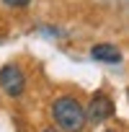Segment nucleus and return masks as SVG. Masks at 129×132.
I'll return each instance as SVG.
<instances>
[{"mask_svg": "<svg viewBox=\"0 0 129 132\" xmlns=\"http://www.w3.org/2000/svg\"><path fill=\"white\" fill-rule=\"evenodd\" d=\"M52 119L62 132H83L85 127V106L75 96H59L52 101Z\"/></svg>", "mask_w": 129, "mask_h": 132, "instance_id": "1", "label": "nucleus"}, {"mask_svg": "<svg viewBox=\"0 0 129 132\" xmlns=\"http://www.w3.org/2000/svg\"><path fill=\"white\" fill-rule=\"evenodd\" d=\"M0 88H3V93L11 96V98L23 96L26 75H23V70L18 68V65H3V68H0Z\"/></svg>", "mask_w": 129, "mask_h": 132, "instance_id": "2", "label": "nucleus"}, {"mask_svg": "<svg viewBox=\"0 0 129 132\" xmlns=\"http://www.w3.org/2000/svg\"><path fill=\"white\" fill-rule=\"evenodd\" d=\"M111 114H114V101H111L106 93H96V96L90 98L88 109H85V119H88V122H93V124L106 122Z\"/></svg>", "mask_w": 129, "mask_h": 132, "instance_id": "3", "label": "nucleus"}, {"mask_svg": "<svg viewBox=\"0 0 129 132\" xmlns=\"http://www.w3.org/2000/svg\"><path fill=\"white\" fill-rule=\"evenodd\" d=\"M90 57L98 62H108V65H119L121 62V52L116 44H96L90 47Z\"/></svg>", "mask_w": 129, "mask_h": 132, "instance_id": "4", "label": "nucleus"}, {"mask_svg": "<svg viewBox=\"0 0 129 132\" xmlns=\"http://www.w3.org/2000/svg\"><path fill=\"white\" fill-rule=\"evenodd\" d=\"M29 3H31V0H3L5 8H26Z\"/></svg>", "mask_w": 129, "mask_h": 132, "instance_id": "5", "label": "nucleus"}, {"mask_svg": "<svg viewBox=\"0 0 129 132\" xmlns=\"http://www.w3.org/2000/svg\"><path fill=\"white\" fill-rule=\"evenodd\" d=\"M44 132H57V129H44Z\"/></svg>", "mask_w": 129, "mask_h": 132, "instance_id": "6", "label": "nucleus"}, {"mask_svg": "<svg viewBox=\"0 0 129 132\" xmlns=\"http://www.w3.org/2000/svg\"><path fill=\"white\" fill-rule=\"evenodd\" d=\"M106 132H116V129H106Z\"/></svg>", "mask_w": 129, "mask_h": 132, "instance_id": "7", "label": "nucleus"}]
</instances>
